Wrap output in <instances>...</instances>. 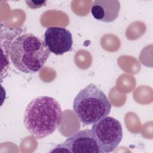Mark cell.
Returning a JSON list of instances; mask_svg holds the SVG:
<instances>
[{"label":"cell","instance_id":"6da1fadb","mask_svg":"<svg viewBox=\"0 0 153 153\" xmlns=\"http://www.w3.org/2000/svg\"><path fill=\"white\" fill-rule=\"evenodd\" d=\"M62 118V111L57 100L50 96H42L32 99L27 105L23 123L32 136L41 139L56 131Z\"/></svg>","mask_w":153,"mask_h":153},{"label":"cell","instance_id":"7a4b0ae2","mask_svg":"<svg viewBox=\"0 0 153 153\" xmlns=\"http://www.w3.org/2000/svg\"><path fill=\"white\" fill-rule=\"evenodd\" d=\"M51 52L38 36L27 33L18 36L11 43L10 56L14 67L26 74L39 71Z\"/></svg>","mask_w":153,"mask_h":153},{"label":"cell","instance_id":"3957f363","mask_svg":"<svg viewBox=\"0 0 153 153\" xmlns=\"http://www.w3.org/2000/svg\"><path fill=\"white\" fill-rule=\"evenodd\" d=\"M111 103L105 93L94 84L82 88L75 96L73 110L79 121L90 126L107 117L111 112Z\"/></svg>","mask_w":153,"mask_h":153},{"label":"cell","instance_id":"277c9868","mask_svg":"<svg viewBox=\"0 0 153 153\" xmlns=\"http://www.w3.org/2000/svg\"><path fill=\"white\" fill-rule=\"evenodd\" d=\"M91 131L103 153L112 152L123 139L121 124L112 117H105L94 123Z\"/></svg>","mask_w":153,"mask_h":153},{"label":"cell","instance_id":"5b68a950","mask_svg":"<svg viewBox=\"0 0 153 153\" xmlns=\"http://www.w3.org/2000/svg\"><path fill=\"white\" fill-rule=\"evenodd\" d=\"M44 38L49 51L56 55H62L72 49V33L65 27H49L46 29Z\"/></svg>","mask_w":153,"mask_h":153},{"label":"cell","instance_id":"8992f818","mask_svg":"<svg viewBox=\"0 0 153 153\" xmlns=\"http://www.w3.org/2000/svg\"><path fill=\"white\" fill-rule=\"evenodd\" d=\"M62 144L66 152L103 153L91 130H81L67 138Z\"/></svg>","mask_w":153,"mask_h":153},{"label":"cell","instance_id":"52a82bcc","mask_svg":"<svg viewBox=\"0 0 153 153\" xmlns=\"http://www.w3.org/2000/svg\"><path fill=\"white\" fill-rule=\"evenodd\" d=\"M120 9L118 0H96L93 2L90 11L95 19L110 23L118 17Z\"/></svg>","mask_w":153,"mask_h":153},{"label":"cell","instance_id":"ba28073f","mask_svg":"<svg viewBox=\"0 0 153 153\" xmlns=\"http://www.w3.org/2000/svg\"><path fill=\"white\" fill-rule=\"evenodd\" d=\"M46 1H26V2L27 6L32 9H35L42 7L45 3Z\"/></svg>","mask_w":153,"mask_h":153}]
</instances>
